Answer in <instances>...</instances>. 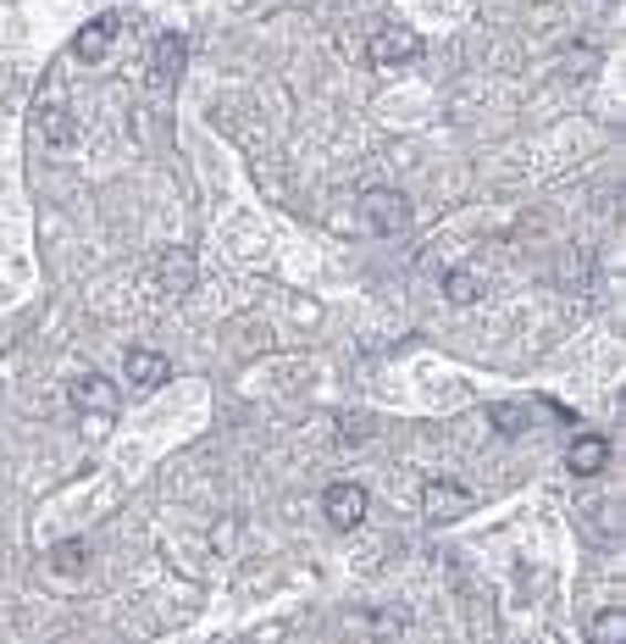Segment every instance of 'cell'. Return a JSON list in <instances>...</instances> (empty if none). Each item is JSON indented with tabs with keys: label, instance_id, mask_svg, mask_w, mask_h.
I'll return each mask as SVG.
<instances>
[{
	"label": "cell",
	"instance_id": "6da1fadb",
	"mask_svg": "<svg viewBox=\"0 0 626 644\" xmlns=\"http://www.w3.org/2000/svg\"><path fill=\"white\" fill-rule=\"evenodd\" d=\"M67 401H73V412L79 417H90L95 428H106L112 417H117V389H112V378H101V373H79L73 384H67Z\"/></svg>",
	"mask_w": 626,
	"mask_h": 644
},
{
	"label": "cell",
	"instance_id": "7a4b0ae2",
	"mask_svg": "<svg viewBox=\"0 0 626 644\" xmlns=\"http://www.w3.org/2000/svg\"><path fill=\"white\" fill-rule=\"evenodd\" d=\"M366 56H372V67H405L421 56V34L405 23H377V34L366 40Z\"/></svg>",
	"mask_w": 626,
	"mask_h": 644
},
{
	"label": "cell",
	"instance_id": "3957f363",
	"mask_svg": "<svg viewBox=\"0 0 626 644\" xmlns=\"http://www.w3.org/2000/svg\"><path fill=\"white\" fill-rule=\"evenodd\" d=\"M195 250H184V245H173V250H161L156 256V272H150V289L156 294H189L195 289Z\"/></svg>",
	"mask_w": 626,
	"mask_h": 644
},
{
	"label": "cell",
	"instance_id": "277c9868",
	"mask_svg": "<svg viewBox=\"0 0 626 644\" xmlns=\"http://www.w3.org/2000/svg\"><path fill=\"white\" fill-rule=\"evenodd\" d=\"M322 511H327V528L355 533V528L366 522V489H361V484H327Z\"/></svg>",
	"mask_w": 626,
	"mask_h": 644
},
{
	"label": "cell",
	"instance_id": "5b68a950",
	"mask_svg": "<svg viewBox=\"0 0 626 644\" xmlns=\"http://www.w3.org/2000/svg\"><path fill=\"white\" fill-rule=\"evenodd\" d=\"M421 506H427V517H432V522H455V517H466L477 500H471V489H466V484H455V478H427Z\"/></svg>",
	"mask_w": 626,
	"mask_h": 644
},
{
	"label": "cell",
	"instance_id": "8992f818",
	"mask_svg": "<svg viewBox=\"0 0 626 644\" xmlns=\"http://www.w3.org/2000/svg\"><path fill=\"white\" fill-rule=\"evenodd\" d=\"M361 211H366V222L377 233H405V222H410V206H405L399 189H366L361 195Z\"/></svg>",
	"mask_w": 626,
	"mask_h": 644
},
{
	"label": "cell",
	"instance_id": "52a82bcc",
	"mask_svg": "<svg viewBox=\"0 0 626 644\" xmlns=\"http://www.w3.org/2000/svg\"><path fill=\"white\" fill-rule=\"evenodd\" d=\"M184 62H189V40L184 34H161L150 45V90H173L178 73H184Z\"/></svg>",
	"mask_w": 626,
	"mask_h": 644
},
{
	"label": "cell",
	"instance_id": "ba28073f",
	"mask_svg": "<svg viewBox=\"0 0 626 644\" xmlns=\"http://www.w3.org/2000/svg\"><path fill=\"white\" fill-rule=\"evenodd\" d=\"M117 34H123V18H117V12H101V18H90V23L79 29L73 56H79V62H101V56L117 45Z\"/></svg>",
	"mask_w": 626,
	"mask_h": 644
},
{
	"label": "cell",
	"instance_id": "9c48e42d",
	"mask_svg": "<svg viewBox=\"0 0 626 644\" xmlns=\"http://www.w3.org/2000/svg\"><path fill=\"white\" fill-rule=\"evenodd\" d=\"M565 461H571L576 478H598V472L609 467V439H604V434H576L571 450H565Z\"/></svg>",
	"mask_w": 626,
	"mask_h": 644
},
{
	"label": "cell",
	"instance_id": "30bf717a",
	"mask_svg": "<svg viewBox=\"0 0 626 644\" xmlns=\"http://www.w3.org/2000/svg\"><path fill=\"white\" fill-rule=\"evenodd\" d=\"M34 134H40L51 150H67V145L79 139V123H73V112H67V106H56V101H51V106H40V117H34Z\"/></svg>",
	"mask_w": 626,
	"mask_h": 644
},
{
	"label": "cell",
	"instance_id": "8fae6325",
	"mask_svg": "<svg viewBox=\"0 0 626 644\" xmlns=\"http://www.w3.org/2000/svg\"><path fill=\"white\" fill-rule=\"evenodd\" d=\"M123 367H128V378H134L139 389H161V384L173 378L167 356H156V351H139V345H134V351L123 356Z\"/></svg>",
	"mask_w": 626,
	"mask_h": 644
},
{
	"label": "cell",
	"instance_id": "7c38bea8",
	"mask_svg": "<svg viewBox=\"0 0 626 644\" xmlns=\"http://www.w3.org/2000/svg\"><path fill=\"white\" fill-rule=\"evenodd\" d=\"M51 567H56V572H67V578L90 572V544H84V539H62V544L51 550Z\"/></svg>",
	"mask_w": 626,
	"mask_h": 644
},
{
	"label": "cell",
	"instance_id": "4fadbf2b",
	"mask_svg": "<svg viewBox=\"0 0 626 644\" xmlns=\"http://www.w3.org/2000/svg\"><path fill=\"white\" fill-rule=\"evenodd\" d=\"M488 283L477 278V272H466V267H455V272H444V294L455 300V305H471L477 294H482Z\"/></svg>",
	"mask_w": 626,
	"mask_h": 644
},
{
	"label": "cell",
	"instance_id": "5bb4252c",
	"mask_svg": "<svg viewBox=\"0 0 626 644\" xmlns=\"http://www.w3.org/2000/svg\"><path fill=\"white\" fill-rule=\"evenodd\" d=\"M488 417H493L499 434H526V428H532V412H526V406H493Z\"/></svg>",
	"mask_w": 626,
	"mask_h": 644
},
{
	"label": "cell",
	"instance_id": "9a60e30c",
	"mask_svg": "<svg viewBox=\"0 0 626 644\" xmlns=\"http://www.w3.org/2000/svg\"><path fill=\"white\" fill-rule=\"evenodd\" d=\"M338 439H344V445L372 439V417H338Z\"/></svg>",
	"mask_w": 626,
	"mask_h": 644
},
{
	"label": "cell",
	"instance_id": "2e32d148",
	"mask_svg": "<svg viewBox=\"0 0 626 644\" xmlns=\"http://www.w3.org/2000/svg\"><path fill=\"white\" fill-rule=\"evenodd\" d=\"M620 627H626V616L609 605V611H598L593 616V638H620Z\"/></svg>",
	"mask_w": 626,
	"mask_h": 644
}]
</instances>
